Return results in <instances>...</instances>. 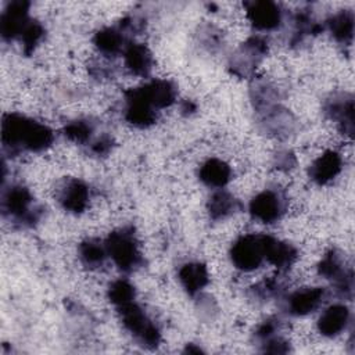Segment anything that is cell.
I'll use <instances>...</instances> for the list:
<instances>
[{
  "label": "cell",
  "mask_w": 355,
  "mask_h": 355,
  "mask_svg": "<svg viewBox=\"0 0 355 355\" xmlns=\"http://www.w3.org/2000/svg\"><path fill=\"white\" fill-rule=\"evenodd\" d=\"M1 144L10 155L42 153L54 141V132L46 123L19 112H7L1 118Z\"/></svg>",
  "instance_id": "6da1fadb"
},
{
  "label": "cell",
  "mask_w": 355,
  "mask_h": 355,
  "mask_svg": "<svg viewBox=\"0 0 355 355\" xmlns=\"http://www.w3.org/2000/svg\"><path fill=\"white\" fill-rule=\"evenodd\" d=\"M0 208L3 216L19 227H32L43 214L29 189L18 183L3 187Z\"/></svg>",
  "instance_id": "7a4b0ae2"
},
{
  "label": "cell",
  "mask_w": 355,
  "mask_h": 355,
  "mask_svg": "<svg viewBox=\"0 0 355 355\" xmlns=\"http://www.w3.org/2000/svg\"><path fill=\"white\" fill-rule=\"evenodd\" d=\"M104 243L107 247L108 258H111L119 270L130 273L141 266L143 255L139 248V241L133 227L125 226L111 232Z\"/></svg>",
  "instance_id": "3957f363"
},
{
  "label": "cell",
  "mask_w": 355,
  "mask_h": 355,
  "mask_svg": "<svg viewBox=\"0 0 355 355\" xmlns=\"http://www.w3.org/2000/svg\"><path fill=\"white\" fill-rule=\"evenodd\" d=\"M123 327L130 333L133 340L143 348H157L161 343V330L158 324L136 302H129L116 309Z\"/></svg>",
  "instance_id": "277c9868"
},
{
  "label": "cell",
  "mask_w": 355,
  "mask_h": 355,
  "mask_svg": "<svg viewBox=\"0 0 355 355\" xmlns=\"http://www.w3.org/2000/svg\"><path fill=\"white\" fill-rule=\"evenodd\" d=\"M268 40L261 35L250 36L230 55L227 68L237 78H248L254 73L268 54Z\"/></svg>",
  "instance_id": "5b68a950"
},
{
  "label": "cell",
  "mask_w": 355,
  "mask_h": 355,
  "mask_svg": "<svg viewBox=\"0 0 355 355\" xmlns=\"http://www.w3.org/2000/svg\"><path fill=\"white\" fill-rule=\"evenodd\" d=\"M265 240L263 233H250L240 236L230 247L229 257L234 268L241 272H252L265 261Z\"/></svg>",
  "instance_id": "8992f818"
},
{
  "label": "cell",
  "mask_w": 355,
  "mask_h": 355,
  "mask_svg": "<svg viewBox=\"0 0 355 355\" xmlns=\"http://www.w3.org/2000/svg\"><path fill=\"white\" fill-rule=\"evenodd\" d=\"M318 273L323 279L331 282L337 295H340L344 300L352 298V291H354L352 269L345 266V262L343 261L341 255L336 250H330L322 257L320 262L318 263Z\"/></svg>",
  "instance_id": "52a82bcc"
},
{
  "label": "cell",
  "mask_w": 355,
  "mask_h": 355,
  "mask_svg": "<svg viewBox=\"0 0 355 355\" xmlns=\"http://www.w3.org/2000/svg\"><path fill=\"white\" fill-rule=\"evenodd\" d=\"M135 31L129 24V18H122L116 25L104 26L93 36L96 49L105 57H116L123 54L126 46L132 42Z\"/></svg>",
  "instance_id": "ba28073f"
},
{
  "label": "cell",
  "mask_w": 355,
  "mask_h": 355,
  "mask_svg": "<svg viewBox=\"0 0 355 355\" xmlns=\"http://www.w3.org/2000/svg\"><path fill=\"white\" fill-rule=\"evenodd\" d=\"M287 208L286 196L277 189H265L255 194L250 204L248 212L252 219L261 223H275L283 218Z\"/></svg>",
  "instance_id": "9c48e42d"
},
{
  "label": "cell",
  "mask_w": 355,
  "mask_h": 355,
  "mask_svg": "<svg viewBox=\"0 0 355 355\" xmlns=\"http://www.w3.org/2000/svg\"><path fill=\"white\" fill-rule=\"evenodd\" d=\"M248 22L261 32L277 29L284 19V12L280 4L270 0H255L244 4Z\"/></svg>",
  "instance_id": "30bf717a"
},
{
  "label": "cell",
  "mask_w": 355,
  "mask_h": 355,
  "mask_svg": "<svg viewBox=\"0 0 355 355\" xmlns=\"http://www.w3.org/2000/svg\"><path fill=\"white\" fill-rule=\"evenodd\" d=\"M327 298L324 287H302L290 293L283 302L287 315L306 316L319 309Z\"/></svg>",
  "instance_id": "8fae6325"
},
{
  "label": "cell",
  "mask_w": 355,
  "mask_h": 355,
  "mask_svg": "<svg viewBox=\"0 0 355 355\" xmlns=\"http://www.w3.org/2000/svg\"><path fill=\"white\" fill-rule=\"evenodd\" d=\"M31 3L25 0H14L7 3L0 15V35L3 40L11 42L19 39L28 22L32 19L29 15Z\"/></svg>",
  "instance_id": "7c38bea8"
},
{
  "label": "cell",
  "mask_w": 355,
  "mask_h": 355,
  "mask_svg": "<svg viewBox=\"0 0 355 355\" xmlns=\"http://www.w3.org/2000/svg\"><path fill=\"white\" fill-rule=\"evenodd\" d=\"M122 114L123 119L129 125L139 129H146L157 122L159 111L143 100L132 87L123 93Z\"/></svg>",
  "instance_id": "4fadbf2b"
},
{
  "label": "cell",
  "mask_w": 355,
  "mask_h": 355,
  "mask_svg": "<svg viewBox=\"0 0 355 355\" xmlns=\"http://www.w3.org/2000/svg\"><path fill=\"white\" fill-rule=\"evenodd\" d=\"M90 187L78 178H69L62 182L57 191V201L61 208L71 214H82L90 201Z\"/></svg>",
  "instance_id": "5bb4252c"
},
{
  "label": "cell",
  "mask_w": 355,
  "mask_h": 355,
  "mask_svg": "<svg viewBox=\"0 0 355 355\" xmlns=\"http://www.w3.org/2000/svg\"><path fill=\"white\" fill-rule=\"evenodd\" d=\"M354 97L349 93L331 94L323 104L327 118L336 122L338 129L349 137L354 135Z\"/></svg>",
  "instance_id": "9a60e30c"
},
{
  "label": "cell",
  "mask_w": 355,
  "mask_h": 355,
  "mask_svg": "<svg viewBox=\"0 0 355 355\" xmlns=\"http://www.w3.org/2000/svg\"><path fill=\"white\" fill-rule=\"evenodd\" d=\"M262 129L277 139H287L297 130L295 116L282 104H276L262 112H258Z\"/></svg>",
  "instance_id": "2e32d148"
},
{
  "label": "cell",
  "mask_w": 355,
  "mask_h": 355,
  "mask_svg": "<svg viewBox=\"0 0 355 355\" xmlns=\"http://www.w3.org/2000/svg\"><path fill=\"white\" fill-rule=\"evenodd\" d=\"M135 92L155 110L171 107L176 101L178 89L166 79H151L147 83L133 87Z\"/></svg>",
  "instance_id": "e0dca14e"
},
{
  "label": "cell",
  "mask_w": 355,
  "mask_h": 355,
  "mask_svg": "<svg viewBox=\"0 0 355 355\" xmlns=\"http://www.w3.org/2000/svg\"><path fill=\"white\" fill-rule=\"evenodd\" d=\"M343 157L334 150H327L312 161L308 168L309 179L319 184H327L334 180L343 171Z\"/></svg>",
  "instance_id": "ac0fdd59"
},
{
  "label": "cell",
  "mask_w": 355,
  "mask_h": 355,
  "mask_svg": "<svg viewBox=\"0 0 355 355\" xmlns=\"http://www.w3.org/2000/svg\"><path fill=\"white\" fill-rule=\"evenodd\" d=\"M351 323V312L345 304L329 305L318 319V330L322 336L333 338L347 330Z\"/></svg>",
  "instance_id": "d6986e66"
},
{
  "label": "cell",
  "mask_w": 355,
  "mask_h": 355,
  "mask_svg": "<svg viewBox=\"0 0 355 355\" xmlns=\"http://www.w3.org/2000/svg\"><path fill=\"white\" fill-rule=\"evenodd\" d=\"M178 280L189 295L197 297L209 283L208 269L202 262L187 261L179 266Z\"/></svg>",
  "instance_id": "ffe728a7"
},
{
  "label": "cell",
  "mask_w": 355,
  "mask_h": 355,
  "mask_svg": "<svg viewBox=\"0 0 355 355\" xmlns=\"http://www.w3.org/2000/svg\"><path fill=\"white\" fill-rule=\"evenodd\" d=\"M233 171L227 162L220 158H208L198 169V179L209 189L219 190L229 184Z\"/></svg>",
  "instance_id": "44dd1931"
},
{
  "label": "cell",
  "mask_w": 355,
  "mask_h": 355,
  "mask_svg": "<svg viewBox=\"0 0 355 355\" xmlns=\"http://www.w3.org/2000/svg\"><path fill=\"white\" fill-rule=\"evenodd\" d=\"M297 258H298V251L291 243L283 241L273 236L266 234V240H265L266 262L276 266L279 270H286L290 266H293Z\"/></svg>",
  "instance_id": "7402d4cb"
},
{
  "label": "cell",
  "mask_w": 355,
  "mask_h": 355,
  "mask_svg": "<svg viewBox=\"0 0 355 355\" xmlns=\"http://www.w3.org/2000/svg\"><path fill=\"white\" fill-rule=\"evenodd\" d=\"M123 62L126 69L136 75L146 78L153 71L154 58L150 49L143 43L130 42L123 51Z\"/></svg>",
  "instance_id": "603a6c76"
},
{
  "label": "cell",
  "mask_w": 355,
  "mask_h": 355,
  "mask_svg": "<svg viewBox=\"0 0 355 355\" xmlns=\"http://www.w3.org/2000/svg\"><path fill=\"white\" fill-rule=\"evenodd\" d=\"M240 201L225 189L215 190L207 202V211L212 220H225L240 211Z\"/></svg>",
  "instance_id": "cb8c5ba5"
},
{
  "label": "cell",
  "mask_w": 355,
  "mask_h": 355,
  "mask_svg": "<svg viewBox=\"0 0 355 355\" xmlns=\"http://www.w3.org/2000/svg\"><path fill=\"white\" fill-rule=\"evenodd\" d=\"M333 39L341 44H351L354 37V28H355V17L351 10H341L333 15H330L324 26Z\"/></svg>",
  "instance_id": "d4e9b609"
},
{
  "label": "cell",
  "mask_w": 355,
  "mask_h": 355,
  "mask_svg": "<svg viewBox=\"0 0 355 355\" xmlns=\"http://www.w3.org/2000/svg\"><path fill=\"white\" fill-rule=\"evenodd\" d=\"M250 98L257 112L280 104L282 93L277 86L266 79H255L250 86Z\"/></svg>",
  "instance_id": "484cf974"
},
{
  "label": "cell",
  "mask_w": 355,
  "mask_h": 355,
  "mask_svg": "<svg viewBox=\"0 0 355 355\" xmlns=\"http://www.w3.org/2000/svg\"><path fill=\"white\" fill-rule=\"evenodd\" d=\"M291 29H290V37L288 42L290 44H300L302 43L308 36L316 35L322 32L324 28L319 22H316L306 10L297 11L291 17Z\"/></svg>",
  "instance_id": "4316f807"
},
{
  "label": "cell",
  "mask_w": 355,
  "mask_h": 355,
  "mask_svg": "<svg viewBox=\"0 0 355 355\" xmlns=\"http://www.w3.org/2000/svg\"><path fill=\"white\" fill-rule=\"evenodd\" d=\"M78 257L82 265L89 269L101 268L108 258L105 243L98 239H87L79 244Z\"/></svg>",
  "instance_id": "83f0119b"
},
{
  "label": "cell",
  "mask_w": 355,
  "mask_h": 355,
  "mask_svg": "<svg viewBox=\"0 0 355 355\" xmlns=\"http://www.w3.org/2000/svg\"><path fill=\"white\" fill-rule=\"evenodd\" d=\"M64 135L69 141L87 147L96 137V125L87 118H78L64 126Z\"/></svg>",
  "instance_id": "f1b7e54d"
},
{
  "label": "cell",
  "mask_w": 355,
  "mask_h": 355,
  "mask_svg": "<svg viewBox=\"0 0 355 355\" xmlns=\"http://www.w3.org/2000/svg\"><path fill=\"white\" fill-rule=\"evenodd\" d=\"M107 297L110 302L118 309L129 302L136 301V288L128 279L119 277L108 286Z\"/></svg>",
  "instance_id": "f546056e"
},
{
  "label": "cell",
  "mask_w": 355,
  "mask_h": 355,
  "mask_svg": "<svg viewBox=\"0 0 355 355\" xmlns=\"http://www.w3.org/2000/svg\"><path fill=\"white\" fill-rule=\"evenodd\" d=\"M283 290H284L283 282L280 279L270 277V279H265V280L254 284L250 288L248 295L251 300H254L257 302H265V301L279 297L283 293Z\"/></svg>",
  "instance_id": "4dcf8cb0"
},
{
  "label": "cell",
  "mask_w": 355,
  "mask_h": 355,
  "mask_svg": "<svg viewBox=\"0 0 355 355\" xmlns=\"http://www.w3.org/2000/svg\"><path fill=\"white\" fill-rule=\"evenodd\" d=\"M44 39V26L37 19H31L25 26L24 32L19 36V42L22 46V51L29 55L35 51V49Z\"/></svg>",
  "instance_id": "1f68e13d"
},
{
  "label": "cell",
  "mask_w": 355,
  "mask_h": 355,
  "mask_svg": "<svg viewBox=\"0 0 355 355\" xmlns=\"http://www.w3.org/2000/svg\"><path fill=\"white\" fill-rule=\"evenodd\" d=\"M259 349L266 354H288L291 351L290 343L279 333L258 343Z\"/></svg>",
  "instance_id": "d6a6232c"
},
{
  "label": "cell",
  "mask_w": 355,
  "mask_h": 355,
  "mask_svg": "<svg viewBox=\"0 0 355 355\" xmlns=\"http://www.w3.org/2000/svg\"><path fill=\"white\" fill-rule=\"evenodd\" d=\"M112 147H114V139L108 133H101L96 136L87 146L89 151L97 157H105L107 154L111 153Z\"/></svg>",
  "instance_id": "836d02e7"
},
{
  "label": "cell",
  "mask_w": 355,
  "mask_h": 355,
  "mask_svg": "<svg viewBox=\"0 0 355 355\" xmlns=\"http://www.w3.org/2000/svg\"><path fill=\"white\" fill-rule=\"evenodd\" d=\"M297 164L295 155L290 150H280L273 157V165L280 171H288Z\"/></svg>",
  "instance_id": "e575fe53"
},
{
  "label": "cell",
  "mask_w": 355,
  "mask_h": 355,
  "mask_svg": "<svg viewBox=\"0 0 355 355\" xmlns=\"http://www.w3.org/2000/svg\"><path fill=\"white\" fill-rule=\"evenodd\" d=\"M201 35H204L202 43L209 51H215V50L220 49V36L218 33H215V31L212 28L204 31Z\"/></svg>",
  "instance_id": "d590c367"
},
{
  "label": "cell",
  "mask_w": 355,
  "mask_h": 355,
  "mask_svg": "<svg viewBox=\"0 0 355 355\" xmlns=\"http://www.w3.org/2000/svg\"><path fill=\"white\" fill-rule=\"evenodd\" d=\"M182 111L186 112V114L194 112V111H196V105H194L191 101H184L183 105H182Z\"/></svg>",
  "instance_id": "8d00e7d4"
},
{
  "label": "cell",
  "mask_w": 355,
  "mask_h": 355,
  "mask_svg": "<svg viewBox=\"0 0 355 355\" xmlns=\"http://www.w3.org/2000/svg\"><path fill=\"white\" fill-rule=\"evenodd\" d=\"M183 352H186V354L187 352L189 354H200V352H202V349L200 347H196V344H187Z\"/></svg>",
  "instance_id": "74e56055"
}]
</instances>
